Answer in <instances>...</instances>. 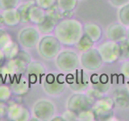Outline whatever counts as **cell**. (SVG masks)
Returning a JSON list of instances; mask_svg holds the SVG:
<instances>
[{"mask_svg":"<svg viewBox=\"0 0 129 121\" xmlns=\"http://www.w3.org/2000/svg\"><path fill=\"white\" fill-rule=\"evenodd\" d=\"M54 36L64 45H74L83 34V26L78 20L64 19L55 27Z\"/></svg>","mask_w":129,"mask_h":121,"instance_id":"cell-1","label":"cell"},{"mask_svg":"<svg viewBox=\"0 0 129 121\" xmlns=\"http://www.w3.org/2000/svg\"><path fill=\"white\" fill-rule=\"evenodd\" d=\"M31 62V56L24 50H19L15 58L8 60L0 67V79L3 81L12 80L24 75L27 64Z\"/></svg>","mask_w":129,"mask_h":121,"instance_id":"cell-2","label":"cell"},{"mask_svg":"<svg viewBox=\"0 0 129 121\" xmlns=\"http://www.w3.org/2000/svg\"><path fill=\"white\" fill-rule=\"evenodd\" d=\"M40 84L47 95L50 96H58L66 89V75L61 73L46 74L42 78Z\"/></svg>","mask_w":129,"mask_h":121,"instance_id":"cell-3","label":"cell"},{"mask_svg":"<svg viewBox=\"0 0 129 121\" xmlns=\"http://www.w3.org/2000/svg\"><path fill=\"white\" fill-rule=\"evenodd\" d=\"M36 46L39 55L45 60L56 58L61 50V43L55 36L48 34L43 36Z\"/></svg>","mask_w":129,"mask_h":121,"instance_id":"cell-4","label":"cell"},{"mask_svg":"<svg viewBox=\"0 0 129 121\" xmlns=\"http://www.w3.org/2000/svg\"><path fill=\"white\" fill-rule=\"evenodd\" d=\"M115 103L112 98L102 97L95 101L92 107V111L94 115V120H110L114 115Z\"/></svg>","mask_w":129,"mask_h":121,"instance_id":"cell-5","label":"cell"},{"mask_svg":"<svg viewBox=\"0 0 129 121\" xmlns=\"http://www.w3.org/2000/svg\"><path fill=\"white\" fill-rule=\"evenodd\" d=\"M79 64L78 55L73 50H63L56 56V66L63 73H70L77 70Z\"/></svg>","mask_w":129,"mask_h":121,"instance_id":"cell-6","label":"cell"},{"mask_svg":"<svg viewBox=\"0 0 129 121\" xmlns=\"http://www.w3.org/2000/svg\"><path fill=\"white\" fill-rule=\"evenodd\" d=\"M66 86L74 92H81L86 90L90 84V77L83 70H77L68 73L66 75Z\"/></svg>","mask_w":129,"mask_h":121,"instance_id":"cell-7","label":"cell"},{"mask_svg":"<svg viewBox=\"0 0 129 121\" xmlns=\"http://www.w3.org/2000/svg\"><path fill=\"white\" fill-rule=\"evenodd\" d=\"M64 17V14L60 11L57 5L46 11L45 19L37 25V28L41 34H50L54 31L57 23Z\"/></svg>","mask_w":129,"mask_h":121,"instance_id":"cell-8","label":"cell"},{"mask_svg":"<svg viewBox=\"0 0 129 121\" xmlns=\"http://www.w3.org/2000/svg\"><path fill=\"white\" fill-rule=\"evenodd\" d=\"M91 89L87 91V95L93 99H98L102 98L111 88V82L107 74H94L91 76Z\"/></svg>","mask_w":129,"mask_h":121,"instance_id":"cell-9","label":"cell"},{"mask_svg":"<svg viewBox=\"0 0 129 121\" xmlns=\"http://www.w3.org/2000/svg\"><path fill=\"white\" fill-rule=\"evenodd\" d=\"M95 99L87 94L78 92L69 98L67 101V109L78 115L80 112L92 108Z\"/></svg>","mask_w":129,"mask_h":121,"instance_id":"cell-10","label":"cell"},{"mask_svg":"<svg viewBox=\"0 0 129 121\" xmlns=\"http://www.w3.org/2000/svg\"><path fill=\"white\" fill-rule=\"evenodd\" d=\"M56 107L51 100L41 99L34 103L32 107V115L38 121H49L54 116Z\"/></svg>","mask_w":129,"mask_h":121,"instance_id":"cell-11","label":"cell"},{"mask_svg":"<svg viewBox=\"0 0 129 121\" xmlns=\"http://www.w3.org/2000/svg\"><path fill=\"white\" fill-rule=\"evenodd\" d=\"M40 39V32L33 26L23 27L18 33V41L23 48L30 49L35 48Z\"/></svg>","mask_w":129,"mask_h":121,"instance_id":"cell-12","label":"cell"},{"mask_svg":"<svg viewBox=\"0 0 129 121\" xmlns=\"http://www.w3.org/2000/svg\"><path fill=\"white\" fill-rule=\"evenodd\" d=\"M80 62L84 69L89 71H95L103 66V60L99 50L92 48L82 54Z\"/></svg>","mask_w":129,"mask_h":121,"instance_id":"cell-13","label":"cell"},{"mask_svg":"<svg viewBox=\"0 0 129 121\" xmlns=\"http://www.w3.org/2000/svg\"><path fill=\"white\" fill-rule=\"evenodd\" d=\"M99 52L101 55L103 62L113 63L119 60V45L118 42L107 41L99 46Z\"/></svg>","mask_w":129,"mask_h":121,"instance_id":"cell-14","label":"cell"},{"mask_svg":"<svg viewBox=\"0 0 129 121\" xmlns=\"http://www.w3.org/2000/svg\"><path fill=\"white\" fill-rule=\"evenodd\" d=\"M46 74V69L44 65L37 62V60H31L27 64L26 71L24 73V75L28 79L29 82L31 83H36L41 82L42 78Z\"/></svg>","mask_w":129,"mask_h":121,"instance_id":"cell-15","label":"cell"},{"mask_svg":"<svg viewBox=\"0 0 129 121\" xmlns=\"http://www.w3.org/2000/svg\"><path fill=\"white\" fill-rule=\"evenodd\" d=\"M7 113L11 120L28 121L31 119V114L28 109L15 103H11L7 106Z\"/></svg>","mask_w":129,"mask_h":121,"instance_id":"cell-16","label":"cell"},{"mask_svg":"<svg viewBox=\"0 0 129 121\" xmlns=\"http://www.w3.org/2000/svg\"><path fill=\"white\" fill-rule=\"evenodd\" d=\"M107 38L115 42H120L127 39V30L122 23H113L107 30Z\"/></svg>","mask_w":129,"mask_h":121,"instance_id":"cell-17","label":"cell"},{"mask_svg":"<svg viewBox=\"0 0 129 121\" xmlns=\"http://www.w3.org/2000/svg\"><path fill=\"white\" fill-rule=\"evenodd\" d=\"M30 87V82L25 75L16 78L11 82V90L14 95H23L28 92Z\"/></svg>","mask_w":129,"mask_h":121,"instance_id":"cell-18","label":"cell"},{"mask_svg":"<svg viewBox=\"0 0 129 121\" xmlns=\"http://www.w3.org/2000/svg\"><path fill=\"white\" fill-rule=\"evenodd\" d=\"M112 99L115 107L121 109L129 107V90L127 88L120 87L116 89L114 91Z\"/></svg>","mask_w":129,"mask_h":121,"instance_id":"cell-19","label":"cell"},{"mask_svg":"<svg viewBox=\"0 0 129 121\" xmlns=\"http://www.w3.org/2000/svg\"><path fill=\"white\" fill-rule=\"evenodd\" d=\"M46 15V11L44 10L43 8L40 7L36 3L31 5L28 10L27 12V19L28 22L34 23L38 25V24L41 23L44 19H45Z\"/></svg>","mask_w":129,"mask_h":121,"instance_id":"cell-20","label":"cell"},{"mask_svg":"<svg viewBox=\"0 0 129 121\" xmlns=\"http://www.w3.org/2000/svg\"><path fill=\"white\" fill-rule=\"evenodd\" d=\"M2 16L4 24L8 27L16 26L20 23V15L17 8L3 11Z\"/></svg>","mask_w":129,"mask_h":121,"instance_id":"cell-21","label":"cell"},{"mask_svg":"<svg viewBox=\"0 0 129 121\" xmlns=\"http://www.w3.org/2000/svg\"><path fill=\"white\" fill-rule=\"evenodd\" d=\"M84 32L94 42H98L102 37V29L95 23H86L84 25Z\"/></svg>","mask_w":129,"mask_h":121,"instance_id":"cell-22","label":"cell"},{"mask_svg":"<svg viewBox=\"0 0 129 121\" xmlns=\"http://www.w3.org/2000/svg\"><path fill=\"white\" fill-rule=\"evenodd\" d=\"M2 50L4 53V56H5L6 60H8L15 58L17 56L19 52V44L16 42L13 41V40H11Z\"/></svg>","mask_w":129,"mask_h":121,"instance_id":"cell-23","label":"cell"},{"mask_svg":"<svg viewBox=\"0 0 129 121\" xmlns=\"http://www.w3.org/2000/svg\"><path fill=\"white\" fill-rule=\"evenodd\" d=\"M77 5L78 0H57V7L64 15L71 13Z\"/></svg>","mask_w":129,"mask_h":121,"instance_id":"cell-24","label":"cell"},{"mask_svg":"<svg viewBox=\"0 0 129 121\" xmlns=\"http://www.w3.org/2000/svg\"><path fill=\"white\" fill-rule=\"evenodd\" d=\"M35 3H36V2L33 1V0H29V1H27L26 3L19 4V5L17 7V10L20 15V23H29L28 22V19H27V12H28V10H29L30 7Z\"/></svg>","mask_w":129,"mask_h":121,"instance_id":"cell-25","label":"cell"},{"mask_svg":"<svg viewBox=\"0 0 129 121\" xmlns=\"http://www.w3.org/2000/svg\"><path fill=\"white\" fill-rule=\"evenodd\" d=\"M94 42L86 34H82L80 40L76 44V46L80 52H84L92 48L93 45H94Z\"/></svg>","mask_w":129,"mask_h":121,"instance_id":"cell-26","label":"cell"},{"mask_svg":"<svg viewBox=\"0 0 129 121\" xmlns=\"http://www.w3.org/2000/svg\"><path fill=\"white\" fill-rule=\"evenodd\" d=\"M119 19L124 26H129V3L124 4L119 11Z\"/></svg>","mask_w":129,"mask_h":121,"instance_id":"cell-27","label":"cell"},{"mask_svg":"<svg viewBox=\"0 0 129 121\" xmlns=\"http://www.w3.org/2000/svg\"><path fill=\"white\" fill-rule=\"evenodd\" d=\"M119 60H128L129 59V41L125 39L119 42Z\"/></svg>","mask_w":129,"mask_h":121,"instance_id":"cell-28","label":"cell"},{"mask_svg":"<svg viewBox=\"0 0 129 121\" xmlns=\"http://www.w3.org/2000/svg\"><path fill=\"white\" fill-rule=\"evenodd\" d=\"M11 90L7 85L0 84V103H5L11 96Z\"/></svg>","mask_w":129,"mask_h":121,"instance_id":"cell-29","label":"cell"},{"mask_svg":"<svg viewBox=\"0 0 129 121\" xmlns=\"http://www.w3.org/2000/svg\"><path fill=\"white\" fill-rule=\"evenodd\" d=\"M21 0H0V11L17 8Z\"/></svg>","mask_w":129,"mask_h":121,"instance_id":"cell-30","label":"cell"},{"mask_svg":"<svg viewBox=\"0 0 129 121\" xmlns=\"http://www.w3.org/2000/svg\"><path fill=\"white\" fill-rule=\"evenodd\" d=\"M11 40H12L11 37L7 30L0 27V49H3Z\"/></svg>","mask_w":129,"mask_h":121,"instance_id":"cell-31","label":"cell"},{"mask_svg":"<svg viewBox=\"0 0 129 121\" xmlns=\"http://www.w3.org/2000/svg\"><path fill=\"white\" fill-rule=\"evenodd\" d=\"M78 120L82 121H93L94 120V115L92 108L82 111L78 114Z\"/></svg>","mask_w":129,"mask_h":121,"instance_id":"cell-32","label":"cell"},{"mask_svg":"<svg viewBox=\"0 0 129 121\" xmlns=\"http://www.w3.org/2000/svg\"><path fill=\"white\" fill-rule=\"evenodd\" d=\"M36 3L40 7L47 11L57 5V0H36Z\"/></svg>","mask_w":129,"mask_h":121,"instance_id":"cell-33","label":"cell"},{"mask_svg":"<svg viewBox=\"0 0 129 121\" xmlns=\"http://www.w3.org/2000/svg\"><path fill=\"white\" fill-rule=\"evenodd\" d=\"M63 118L64 120H67V121H75V120H78V115L76 114L75 112L72 111L70 110L67 109V111H66L63 113Z\"/></svg>","mask_w":129,"mask_h":121,"instance_id":"cell-34","label":"cell"},{"mask_svg":"<svg viewBox=\"0 0 129 121\" xmlns=\"http://www.w3.org/2000/svg\"><path fill=\"white\" fill-rule=\"evenodd\" d=\"M120 71L125 78H127V79L129 78V60H127L123 62L121 65L120 67Z\"/></svg>","mask_w":129,"mask_h":121,"instance_id":"cell-35","label":"cell"},{"mask_svg":"<svg viewBox=\"0 0 129 121\" xmlns=\"http://www.w3.org/2000/svg\"><path fill=\"white\" fill-rule=\"evenodd\" d=\"M108 1L115 7H122L124 4L127 3L129 0H108Z\"/></svg>","mask_w":129,"mask_h":121,"instance_id":"cell-36","label":"cell"},{"mask_svg":"<svg viewBox=\"0 0 129 121\" xmlns=\"http://www.w3.org/2000/svg\"><path fill=\"white\" fill-rule=\"evenodd\" d=\"M7 107L4 103H0V120L3 119V117L7 114Z\"/></svg>","mask_w":129,"mask_h":121,"instance_id":"cell-37","label":"cell"},{"mask_svg":"<svg viewBox=\"0 0 129 121\" xmlns=\"http://www.w3.org/2000/svg\"><path fill=\"white\" fill-rule=\"evenodd\" d=\"M5 60H6V58H5V56H4L3 52L2 49H0V67L3 66Z\"/></svg>","mask_w":129,"mask_h":121,"instance_id":"cell-38","label":"cell"},{"mask_svg":"<svg viewBox=\"0 0 129 121\" xmlns=\"http://www.w3.org/2000/svg\"><path fill=\"white\" fill-rule=\"evenodd\" d=\"M52 121H64L62 115H57V116H53L51 119Z\"/></svg>","mask_w":129,"mask_h":121,"instance_id":"cell-39","label":"cell"},{"mask_svg":"<svg viewBox=\"0 0 129 121\" xmlns=\"http://www.w3.org/2000/svg\"><path fill=\"white\" fill-rule=\"evenodd\" d=\"M3 25H5L3 22V16H2V13L0 12V27H2Z\"/></svg>","mask_w":129,"mask_h":121,"instance_id":"cell-40","label":"cell"},{"mask_svg":"<svg viewBox=\"0 0 129 121\" xmlns=\"http://www.w3.org/2000/svg\"><path fill=\"white\" fill-rule=\"evenodd\" d=\"M127 40L129 41V28L127 30Z\"/></svg>","mask_w":129,"mask_h":121,"instance_id":"cell-41","label":"cell"},{"mask_svg":"<svg viewBox=\"0 0 129 121\" xmlns=\"http://www.w3.org/2000/svg\"><path fill=\"white\" fill-rule=\"evenodd\" d=\"M127 86H128V89H129V78H128V81H127Z\"/></svg>","mask_w":129,"mask_h":121,"instance_id":"cell-42","label":"cell"}]
</instances>
